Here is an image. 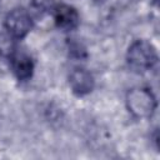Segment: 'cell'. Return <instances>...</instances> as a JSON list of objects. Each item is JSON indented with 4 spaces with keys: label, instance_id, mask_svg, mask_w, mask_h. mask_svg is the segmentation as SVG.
Instances as JSON below:
<instances>
[{
    "label": "cell",
    "instance_id": "obj_1",
    "mask_svg": "<svg viewBox=\"0 0 160 160\" xmlns=\"http://www.w3.org/2000/svg\"><path fill=\"white\" fill-rule=\"evenodd\" d=\"M126 60L131 69L136 71H145L156 64L158 55L155 48L150 42L145 40H136L130 45Z\"/></svg>",
    "mask_w": 160,
    "mask_h": 160
},
{
    "label": "cell",
    "instance_id": "obj_2",
    "mask_svg": "<svg viewBox=\"0 0 160 160\" xmlns=\"http://www.w3.org/2000/svg\"><path fill=\"white\" fill-rule=\"evenodd\" d=\"M126 106L135 118H150L156 108V100L149 89L134 88L126 94Z\"/></svg>",
    "mask_w": 160,
    "mask_h": 160
},
{
    "label": "cell",
    "instance_id": "obj_3",
    "mask_svg": "<svg viewBox=\"0 0 160 160\" xmlns=\"http://www.w3.org/2000/svg\"><path fill=\"white\" fill-rule=\"evenodd\" d=\"M4 26L10 36L15 39H21L31 30L32 20L30 14L25 9L16 8L6 15Z\"/></svg>",
    "mask_w": 160,
    "mask_h": 160
},
{
    "label": "cell",
    "instance_id": "obj_4",
    "mask_svg": "<svg viewBox=\"0 0 160 160\" xmlns=\"http://www.w3.org/2000/svg\"><path fill=\"white\" fill-rule=\"evenodd\" d=\"M69 84L76 95H85L94 89V78L86 69L75 68L69 75Z\"/></svg>",
    "mask_w": 160,
    "mask_h": 160
},
{
    "label": "cell",
    "instance_id": "obj_5",
    "mask_svg": "<svg viewBox=\"0 0 160 160\" xmlns=\"http://www.w3.org/2000/svg\"><path fill=\"white\" fill-rule=\"evenodd\" d=\"M54 19H55L56 26L65 31L75 29L79 24L78 11L72 6L66 5V4H60V5L55 6Z\"/></svg>",
    "mask_w": 160,
    "mask_h": 160
},
{
    "label": "cell",
    "instance_id": "obj_6",
    "mask_svg": "<svg viewBox=\"0 0 160 160\" xmlns=\"http://www.w3.org/2000/svg\"><path fill=\"white\" fill-rule=\"evenodd\" d=\"M11 66L19 80H28L32 75L34 62L31 58L24 52L11 54Z\"/></svg>",
    "mask_w": 160,
    "mask_h": 160
},
{
    "label": "cell",
    "instance_id": "obj_7",
    "mask_svg": "<svg viewBox=\"0 0 160 160\" xmlns=\"http://www.w3.org/2000/svg\"><path fill=\"white\" fill-rule=\"evenodd\" d=\"M96 1H102V0H96Z\"/></svg>",
    "mask_w": 160,
    "mask_h": 160
}]
</instances>
